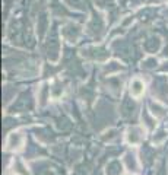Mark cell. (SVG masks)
<instances>
[{
  "mask_svg": "<svg viewBox=\"0 0 168 175\" xmlns=\"http://www.w3.org/2000/svg\"><path fill=\"white\" fill-rule=\"evenodd\" d=\"M130 92H132V95H133V96H140V95L143 93V85L140 83L139 80H134L133 85H132Z\"/></svg>",
  "mask_w": 168,
  "mask_h": 175,
  "instance_id": "1",
  "label": "cell"
}]
</instances>
